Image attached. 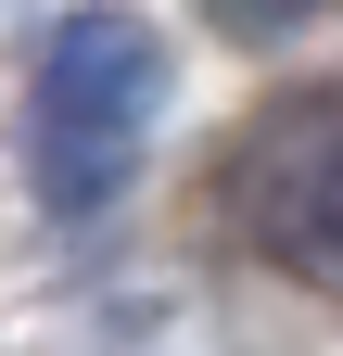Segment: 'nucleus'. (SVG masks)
Listing matches in <instances>:
<instances>
[{"label":"nucleus","mask_w":343,"mask_h":356,"mask_svg":"<svg viewBox=\"0 0 343 356\" xmlns=\"http://www.w3.org/2000/svg\"><path fill=\"white\" fill-rule=\"evenodd\" d=\"M153 115H165V38L127 0H76L38 38V76H26V178H38V204L102 216L140 178Z\"/></svg>","instance_id":"obj_1"},{"label":"nucleus","mask_w":343,"mask_h":356,"mask_svg":"<svg viewBox=\"0 0 343 356\" xmlns=\"http://www.w3.org/2000/svg\"><path fill=\"white\" fill-rule=\"evenodd\" d=\"M229 38H280V26H306V13H331V0H203Z\"/></svg>","instance_id":"obj_3"},{"label":"nucleus","mask_w":343,"mask_h":356,"mask_svg":"<svg viewBox=\"0 0 343 356\" xmlns=\"http://www.w3.org/2000/svg\"><path fill=\"white\" fill-rule=\"evenodd\" d=\"M217 204L242 254H267L280 280L343 305V89H280L254 102L217 153Z\"/></svg>","instance_id":"obj_2"}]
</instances>
